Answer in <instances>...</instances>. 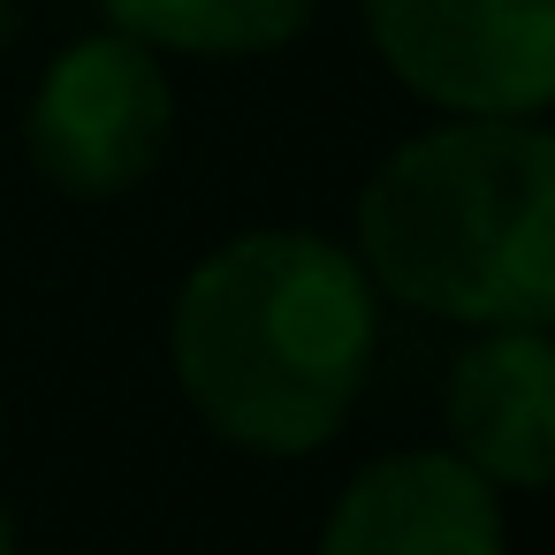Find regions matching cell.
Returning <instances> with one entry per match:
<instances>
[{
	"instance_id": "ba28073f",
	"label": "cell",
	"mask_w": 555,
	"mask_h": 555,
	"mask_svg": "<svg viewBox=\"0 0 555 555\" xmlns=\"http://www.w3.org/2000/svg\"><path fill=\"white\" fill-rule=\"evenodd\" d=\"M0 555H16V517H9V502H0Z\"/></svg>"
},
{
	"instance_id": "7a4b0ae2",
	"label": "cell",
	"mask_w": 555,
	"mask_h": 555,
	"mask_svg": "<svg viewBox=\"0 0 555 555\" xmlns=\"http://www.w3.org/2000/svg\"><path fill=\"white\" fill-rule=\"evenodd\" d=\"M358 267L449 327L555 320V138L540 115H449L358 191Z\"/></svg>"
},
{
	"instance_id": "3957f363",
	"label": "cell",
	"mask_w": 555,
	"mask_h": 555,
	"mask_svg": "<svg viewBox=\"0 0 555 555\" xmlns=\"http://www.w3.org/2000/svg\"><path fill=\"white\" fill-rule=\"evenodd\" d=\"M168 130H176V85L160 54L130 31H92L47 62L24 115V153L62 198L107 206L160 168Z\"/></svg>"
},
{
	"instance_id": "277c9868",
	"label": "cell",
	"mask_w": 555,
	"mask_h": 555,
	"mask_svg": "<svg viewBox=\"0 0 555 555\" xmlns=\"http://www.w3.org/2000/svg\"><path fill=\"white\" fill-rule=\"evenodd\" d=\"M388 77L441 115H547L555 0H365Z\"/></svg>"
},
{
	"instance_id": "8992f818",
	"label": "cell",
	"mask_w": 555,
	"mask_h": 555,
	"mask_svg": "<svg viewBox=\"0 0 555 555\" xmlns=\"http://www.w3.org/2000/svg\"><path fill=\"white\" fill-rule=\"evenodd\" d=\"M449 449L509 494L555 479V343L547 327H472L449 365Z\"/></svg>"
},
{
	"instance_id": "52a82bcc",
	"label": "cell",
	"mask_w": 555,
	"mask_h": 555,
	"mask_svg": "<svg viewBox=\"0 0 555 555\" xmlns=\"http://www.w3.org/2000/svg\"><path fill=\"white\" fill-rule=\"evenodd\" d=\"M320 0H100V16L153 54H274L312 24Z\"/></svg>"
},
{
	"instance_id": "6da1fadb",
	"label": "cell",
	"mask_w": 555,
	"mask_h": 555,
	"mask_svg": "<svg viewBox=\"0 0 555 555\" xmlns=\"http://www.w3.org/2000/svg\"><path fill=\"white\" fill-rule=\"evenodd\" d=\"M380 289L358 251L312 229H244L214 244L168 312V373L198 426L244 456L327 449L373 373Z\"/></svg>"
},
{
	"instance_id": "5b68a950",
	"label": "cell",
	"mask_w": 555,
	"mask_h": 555,
	"mask_svg": "<svg viewBox=\"0 0 555 555\" xmlns=\"http://www.w3.org/2000/svg\"><path fill=\"white\" fill-rule=\"evenodd\" d=\"M494 494L456 449H388L335 494L320 555H509Z\"/></svg>"
}]
</instances>
